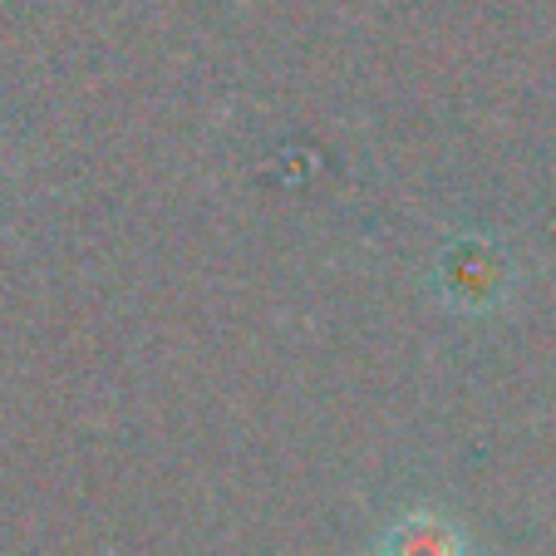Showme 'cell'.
Returning <instances> with one entry per match:
<instances>
[{
  "label": "cell",
  "mask_w": 556,
  "mask_h": 556,
  "mask_svg": "<svg viewBox=\"0 0 556 556\" xmlns=\"http://www.w3.org/2000/svg\"><path fill=\"white\" fill-rule=\"evenodd\" d=\"M379 556H468L463 532L439 513H409L379 542Z\"/></svg>",
  "instance_id": "6da1fadb"
},
{
  "label": "cell",
  "mask_w": 556,
  "mask_h": 556,
  "mask_svg": "<svg viewBox=\"0 0 556 556\" xmlns=\"http://www.w3.org/2000/svg\"><path fill=\"white\" fill-rule=\"evenodd\" d=\"M503 281V276H497V266H493V252H478V266H463L458 256H443V286H453V291H458L463 286V301L468 305H478V301H488V291H493V286Z\"/></svg>",
  "instance_id": "7a4b0ae2"
}]
</instances>
